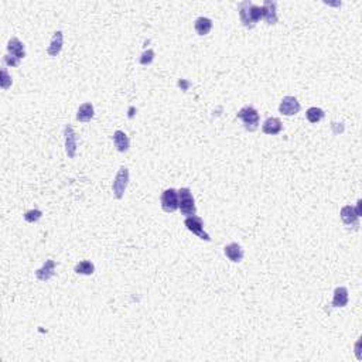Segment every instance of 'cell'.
Here are the masks:
<instances>
[{
    "label": "cell",
    "mask_w": 362,
    "mask_h": 362,
    "mask_svg": "<svg viewBox=\"0 0 362 362\" xmlns=\"http://www.w3.org/2000/svg\"><path fill=\"white\" fill-rule=\"evenodd\" d=\"M238 12H239V19L242 24L246 28H253L256 23L263 19V9L261 6L253 4L249 0L241 1L238 4Z\"/></svg>",
    "instance_id": "6da1fadb"
},
{
    "label": "cell",
    "mask_w": 362,
    "mask_h": 362,
    "mask_svg": "<svg viewBox=\"0 0 362 362\" xmlns=\"http://www.w3.org/2000/svg\"><path fill=\"white\" fill-rule=\"evenodd\" d=\"M178 210L186 217L195 215V213H197L195 201H194L193 193L190 188L184 187L178 190Z\"/></svg>",
    "instance_id": "7a4b0ae2"
},
{
    "label": "cell",
    "mask_w": 362,
    "mask_h": 362,
    "mask_svg": "<svg viewBox=\"0 0 362 362\" xmlns=\"http://www.w3.org/2000/svg\"><path fill=\"white\" fill-rule=\"evenodd\" d=\"M238 119L242 121V123H243L246 130L255 132V130L259 127L261 116H259V112H258L253 106H243V108L238 112Z\"/></svg>",
    "instance_id": "3957f363"
},
{
    "label": "cell",
    "mask_w": 362,
    "mask_h": 362,
    "mask_svg": "<svg viewBox=\"0 0 362 362\" xmlns=\"http://www.w3.org/2000/svg\"><path fill=\"white\" fill-rule=\"evenodd\" d=\"M127 184H129V169L122 166V167L119 169V171H118L116 177H115L112 184L113 195H115L118 200H121V198L123 197Z\"/></svg>",
    "instance_id": "277c9868"
},
{
    "label": "cell",
    "mask_w": 362,
    "mask_h": 362,
    "mask_svg": "<svg viewBox=\"0 0 362 362\" xmlns=\"http://www.w3.org/2000/svg\"><path fill=\"white\" fill-rule=\"evenodd\" d=\"M184 224H186V226H187V229L190 232H193L194 235H197L200 239L207 241V242L211 241V237L204 231V222H202V219H201L200 217H197V215L187 217Z\"/></svg>",
    "instance_id": "5b68a950"
},
{
    "label": "cell",
    "mask_w": 362,
    "mask_h": 362,
    "mask_svg": "<svg viewBox=\"0 0 362 362\" xmlns=\"http://www.w3.org/2000/svg\"><path fill=\"white\" fill-rule=\"evenodd\" d=\"M162 208L166 213H174L178 210V191L174 188H169L163 191L162 194Z\"/></svg>",
    "instance_id": "8992f818"
},
{
    "label": "cell",
    "mask_w": 362,
    "mask_h": 362,
    "mask_svg": "<svg viewBox=\"0 0 362 362\" xmlns=\"http://www.w3.org/2000/svg\"><path fill=\"white\" fill-rule=\"evenodd\" d=\"M300 109H301V105H300L297 98H294V97H285L279 105L280 113H283L286 116H293V115L299 113Z\"/></svg>",
    "instance_id": "52a82bcc"
},
{
    "label": "cell",
    "mask_w": 362,
    "mask_h": 362,
    "mask_svg": "<svg viewBox=\"0 0 362 362\" xmlns=\"http://www.w3.org/2000/svg\"><path fill=\"white\" fill-rule=\"evenodd\" d=\"M64 136H65V151L70 159H74L76 154V135L71 125L65 126L64 129Z\"/></svg>",
    "instance_id": "ba28073f"
},
{
    "label": "cell",
    "mask_w": 362,
    "mask_h": 362,
    "mask_svg": "<svg viewBox=\"0 0 362 362\" xmlns=\"http://www.w3.org/2000/svg\"><path fill=\"white\" fill-rule=\"evenodd\" d=\"M341 219H342V222L347 225V226H354L355 229H358V226H360V221H358V215L355 213V210L351 207V205H345V207H342V210H341Z\"/></svg>",
    "instance_id": "9c48e42d"
},
{
    "label": "cell",
    "mask_w": 362,
    "mask_h": 362,
    "mask_svg": "<svg viewBox=\"0 0 362 362\" xmlns=\"http://www.w3.org/2000/svg\"><path fill=\"white\" fill-rule=\"evenodd\" d=\"M224 253L225 256L234 263H239L243 259V249L237 242H232V243L226 245L224 248Z\"/></svg>",
    "instance_id": "30bf717a"
},
{
    "label": "cell",
    "mask_w": 362,
    "mask_h": 362,
    "mask_svg": "<svg viewBox=\"0 0 362 362\" xmlns=\"http://www.w3.org/2000/svg\"><path fill=\"white\" fill-rule=\"evenodd\" d=\"M276 7L277 3L272 1V0H265L262 9H263V19L267 24H276L277 23V13H276Z\"/></svg>",
    "instance_id": "8fae6325"
},
{
    "label": "cell",
    "mask_w": 362,
    "mask_h": 362,
    "mask_svg": "<svg viewBox=\"0 0 362 362\" xmlns=\"http://www.w3.org/2000/svg\"><path fill=\"white\" fill-rule=\"evenodd\" d=\"M282 129H283V125H282L279 118H267L262 126L263 133L265 135H270V136L279 135L282 132Z\"/></svg>",
    "instance_id": "7c38bea8"
},
{
    "label": "cell",
    "mask_w": 362,
    "mask_h": 362,
    "mask_svg": "<svg viewBox=\"0 0 362 362\" xmlns=\"http://www.w3.org/2000/svg\"><path fill=\"white\" fill-rule=\"evenodd\" d=\"M7 51H9L10 55L19 58V60H23L25 57L24 44L17 37H13L9 40V43H7Z\"/></svg>",
    "instance_id": "4fadbf2b"
},
{
    "label": "cell",
    "mask_w": 362,
    "mask_h": 362,
    "mask_svg": "<svg viewBox=\"0 0 362 362\" xmlns=\"http://www.w3.org/2000/svg\"><path fill=\"white\" fill-rule=\"evenodd\" d=\"M63 43H64V34L63 31H55L54 36L51 38L50 46L47 48V52L50 57H57L61 50H63Z\"/></svg>",
    "instance_id": "5bb4252c"
},
{
    "label": "cell",
    "mask_w": 362,
    "mask_h": 362,
    "mask_svg": "<svg viewBox=\"0 0 362 362\" xmlns=\"http://www.w3.org/2000/svg\"><path fill=\"white\" fill-rule=\"evenodd\" d=\"M54 270H55V262L48 259L43 265V267H40L38 270H36V277L40 282H47L54 276Z\"/></svg>",
    "instance_id": "9a60e30c"
},
{
    "label": "cell",
    "mask_w": 362,
    "mask_h": 362,
    "mask_svg": "<svg viewBox=\"0 0 362 362\" xmlns=\"http://www.w3.org/2000/svg\"><path fill=\"white\" fill-rule=\"evenodd\" d=\"M113 145H115V147L118 151H121V153H126L129 147H130V140L127 138V135H126L125 132H122V130H116L115 133H113Z\"/></svg>",
    "instance_id": "2e32d148"
},
{
    "label": "cell",
    "mask_w": 362,
    "mask_h": 362,
    "mask_svg": "<svg viewBox=\"0 0 362 362\" xmlns=\"http://www.w3.org/2000/svg\"><path fill=\"white\" fill-rule=\"evenodd\" d=\"M213 20L208 17H198L194 23V28L198 36H207L213 30Z\"/></svg>",
    "instance_id": "e0dca14e"
},
{
    "label": "cell",
    "mask_w": 362,
    "mask_h": 362,
    "mask_svg": "<svg viewBox=\"0 0 362 362\" xmlns=\"http://www.w3.org/2000/svg\"><path fill=\"white\" fill-rule=\"evenodd\" d=\"M348 304V290L347 288L339 286L334 290L333 307H345Z\"/></svg>",
    "instance_id": "ac0fdd59"
},
{
    "label": "cell",
    "mask_w": 362,
    "mask_h": 362,
    "mask_svg": "<svg viewBox=\"0 0 362 362\" xmlns=\"http://www.w3.org/2000/svg\"><path fill=\"white\" fill-rule=\"evenodd\" d=\"M94 118V105L91 102L87 103H82L79 108H78V112H76V121L79 122H89L91 119Z\"/></svg>",
    "instance_id": "d6986e66"
},
{
    "label": "cell",
    "mask_w": 362,
    "mask_h": 362,
    "mask_svg": "<svg viewBox=\"0 0 362 362\" xmlns=\"http://www.w3.org/2000/svg\"><path fill=\"white\" fill-rule=\"evenodd\" d=\"M306 116H307V119H309V122H310V123H318L320 121H323V119H324L325 113L321 108L313 106V108H310V109L306 112Z\"/></svg>",
    "instance_id": "ffe728a7"
},
{
    "label": "cell",
    "mask_w": 362,
    "mask_h": 362,
    "mask_svg": "<svg viewBox=\"0 0 362 362\" xmlns=\"http://www.w3.org/2000/svg\"><path fill=\"white\" fill-rule=\"evenodd\" d=\"M94 272H95V266L89 261H82L75 266V273H78V275L91 276L94 275Z\"/></svg>",
    "instance_id": "44dd1931"
},
{
    "label": "cell",
    "mask_w": 362,
    "mask_h": 362,
    "mask_svg": "<svg viewBox=\"0 0 362 362\" xmlns=\"http://www.w3.org/2000/svg\"><path fill=\"white\" fill-rule=\"evenodd\" d=\"M41 217H43V213H41L40 210H30V211H27V213L24 214V219L27 222H30V224L37 222Z\"/></svg>",
    "instance_id": "7402d4cb"
},
{
    "label": "cell",
    "mask_w": 362,
    "mask_h": 362,
    "mask_svg": "<svg viewBox=\"0 0 362 362\" xmlns=\"http://www.w3.org/2000/svg\"><path fill=\"white\" fill-rule=\"evenodd\" d=\"M0 84H1V89H9L10 85H12V78L9 76V72H7V70L6 68H3L1 70V81H0Z\"/></svg>",
    "instance_id": "603a6c76"
},
{
    "label": "cell",
    "mask_w": 362,
    "mask_h": 362,
    "mask_svg": "<svg viewBox=\"0 0 362 362\" xmlns=\"http://www.w3.org/2000/svg\"><path fill=\"white\" fill-rule=\"evenodd\" d=\"M153 60H154V51L147 50L142 54V57H140V64H142V65H149V64H151Z\"/></svg>",
    "instance_id": "cb8c5ba5"
},
{
    "label": "cell",
    "mask_w": 362,
    "mask_h": 362,
    "mask_svg": "<svg viewBox=\"0 0 362 362\" xmlns=\"http://www.w3.org/2000/svg\"><path fill=\"white\" fill-rule=\"evenodd\" d=\"M20 61H22V60L13 57L10 54H6V55H4V63L7 64L9 67H19V65H20Z\"/></svg>",
    "instance_id": "d4e9b609"
},
{
    "label": "cell",
    "mask_w": 362,
    "mask_h": 362,
    "mask_svg": "<svg viewBox=\"0 0 362 362\" xmlns=\"http://www.w3.org/2000/svg\"><path fill=\"white\" fill-rule=\"evenodd\" d=\"M361 204H362V201L358 200V205H357V208H355V213H357L358 217H361Z\"/></svg>",
    "instance_id": "484cf974"
}]
</instances>
